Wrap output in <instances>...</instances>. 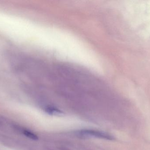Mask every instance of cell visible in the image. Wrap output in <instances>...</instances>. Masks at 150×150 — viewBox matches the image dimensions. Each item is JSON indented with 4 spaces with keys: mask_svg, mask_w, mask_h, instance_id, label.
<instances>
[{
    "mask_svg": "<svg viewBox=\"0 0 150 150\" xmlns=\"http://www.w3.org/2000/svg\"><path fill=\"white\" fill-rule=\"evenodd\" d=\"M79 134L83 136H91L105 140H113L112 136L101 131L92 129H83L79 132Z\"/></svg>",
    "mask_w": 150,
    "mask_h": 150,
    "instance_id": "cell-1",
    "label": "cell"
},
{
    "mask_svg": "<svg viewBox=\"0 0 150 150\" xmlns=\"http://www.w3.org/2000/svg\"><path fill=\"white\" fill-rule=\"evenodd\" d=\"M45 111L50 115L61 116L64 114L63 112H62L61 110L55 108V107H47L46 108Z\"/></svg>",
    "mask_w": 150,
    "mask_h": 150,
    "instance_id": "cell-2",
    "label": "cell"
},
{
    "mask_svg": "<svg viewBox=\"0 0 150 150\" xmlns=\"http://www.w3.org/2000/svg\"><path fill=\"white\" fill-rule=\"evenodd\" d=\"M22 133H23V134L25 136L32 140H37L38 139V136L30 130L23 129Z\"/></svg>",
    "mask_w": 150,
    "mask_h": 150,
    "instance_id": "cell-3",
    "label": "cell"
}]
</instances>
